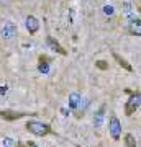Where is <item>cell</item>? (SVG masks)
Instances as JSON below:
<instances>
[{
    "label": "cell",
    "instance_id": "14",
    "mask_svg": "<svg viewBox=\"0 0 141 147\" xmlns=\"http://www.w3.org/2000/svg\"><path fill=\"white\" fill-rule=\"evenodd\" d=\"M104 13L105 15H108V16H112L113 13H115V10H113V7L112 5H105L104 7Z\"/></svg>",
    "mask_w": 141,
    "mask_h": 147
},
{
    "label": "cell",
    "instance_id": "1",
    "mask_svg": "<svg viewBox=\"0 0 141 147\" xmlns=\"http://www.w3.org/2000/svg\"><path fill=\"white\" fill-rule=\"evenodd\" d=\"M26 131L35 134V136H38V137H43V136L51 134L52 129H51L49 124L41 123V121H28V123H26Z\"/></svg>",
    "mask_w": 141,
    "mask_h": 147
},
{
    "label": "cell",
    "instance_id": "10",
    "mask_svg": "<svg viewBox=\"0 0 141 147\" xmlns=\"http://www.w3.org/2000/svg\"><path fill=\"white\" fill-rule=\"evenodd\" d=\"M104 118H105V106L102 105V106L99 108V111L95 113L94 126H95V127H102V124H104Z\"/></svg>",
    "mask_w": 141,
    "mask_h": 147
},
{
    "label": "cell",
    "instance_id": "8",
    "mask_svg": "<svg viewBox=\"0 0 141 147\" xmlns=\"http://www.w3.org/2000/svg\"><path fill=\"white\" fill-rule=\"evenodd\" d=\"M80 101H82V98H80V93L79 92H72V93L69 95V108L71 110H77L79 105H80Z\"/></svg>",
    "mask_w": 141,
    "mask_h": 147
},
{
    "label": "cell",
    "instance_id": "3",
    "mask_svg": "<svg viewBox=\"0 0 141 147\" xmlns=\"http://www.w3.org/2000/svg\"><path fill=\"white\" fill-rule=\"evenodd\" d=\"M108 132H110V136H112L113 141H120V137H121V123H120V119H118L115 115L110 116Z\"/></svg>",
    "mask_w": 141,
    "mask_h": 147
},
{
    "label": "cell",
    "instance_id": "2",
    "mask_svg": "<svg viewBox=\"0 0 141 147\" xmlns=\"http://www.w3.org/2000/svg\"><path fill=\"white\" fill-rule=\"evenodd\" d=\"M140 101H141V93L140 92H135V93L130 95V98L125 105V113L126 116H133L136 113V110L140 108Z\"/></svg>",
    "mask_w": 141,
    "mask_h": 147
},
{
    "label": "cell",
    "instance_id": "16",
    "mask_svg": "<svg viewBox=\"0 0 141 147\" xmlns=\"http://www.w3.org/2000/svg\"><path fill=\"white\" fill-rule=\"evenodd\" d=\"M48 70H49V65H48V64H40V72L48 74Z\"/></svg>",
    "mask_w": 141,
    "mask_h": 147
},
{
    "label": "cell",
    "instance_id": "12",
    "mask_svg": "<svg viewBox=\"0 0 141 147\" xmlns=\"http://www.w3.org/2000/svg\"><path fill=\"white\" fill-rule=\"evenodd\" d=\"M125 146L126 147H136V139H135L133 134H130V132L125 134Z\"/></svg>",
    "mask_w": 141,
    "mask_h": 147
},
{
    "label": "cell",
    "instance_id": "6",
    "mask_svg": "<svg viewBox=\"0 0 141 147\" xmlns=\"http://www.w3.org/2000/svg\"><path fill=\"white\" fill-rule=\"evenodd\" d=\"M25 25H26V30L30 31V34H35V33H38V30H40V21H38L36 16H33V15L26 16Z\"/></svg>",
    "mask_w": 141,
    "mask_h": 147
},
{
    "label": "cell",
    "instance_id": "21",
    "mask_svg": "<svg viewBox=\"0 0 141 147\" xmlns=\"http://www.w3.org/2000/svg\"><path fill=\"white\" fill-rule=\"evenodd\" d=\"M15 147H26L25 142H15Z\"/></svg>",
    "mask_w": 141,
    "mask_h": 147
},
{
    "label": "cell",
    "instance_id": "11",
    "mask_svg": "<svg viewBox=\"0 0 141 147\" xmlns=\"http://www.w3.org/2000/svg\"><path fill=\"white\" fill-rule=\"evenodd\" d=\"M141 20L140 18H131V25H130V33L135 36H141Z\"/></svg>",
    "mask_w": 141,
    "mask_h": 147
},
{
    "label": "cell",
    "instance_id": "19",
    "mask_svg": "<svg viewBox=\"0 0 141 147\" xmlns=\"http://www.w3.org/2000/svg\"><path fill=\"white\" fill-rule=\"evenodd\" d=\"M7 92H8V87H7V85L0 87V95H7Z\"/></svg>",
    "mask_w": 141,
    "mask_h": 147
},
{
    "label": "cell",
    "instance_id": "9",
    "mask_svg": "<svg viewBox=\"0 0 141 147\" xmlns=\"http://www.w3.org/2000/svg\"><path fill=\"white\" fill-rule=\"evenodd\" d=\"M113 59H115L116 62H118V65H120V67H123L125 70H128V72H133V65H131V64L128 62V61H126V59L121 57L120 54L113 53Z\"/></svg>",
    "mask_w": 141,
    "mask_h": 147
},
{
    "label": "cell",
    "instance_id": "17",
    "mask_svg": "<svg viewBox=\"0 0 141 147\" xmlns=\"http://www.w3.org/2000/svg\"><path fill=\"white\" fill-rule=\"evenodd\" d=\"M48 62H51V59L48 57V56H41L40 57V64H48Z\"/></svg>",
    "mask_w": 141,
    "mask_h": 147
},
{
    "label": "cell",
    "instance_id": "15",
    "mask_svg": "<svg viewBox=\"0 0 141 147\" xmlns=\"http://www.w3.org/2000/svg\"><path fill=\"white\" fill-rule=\"evenodd\" d=\"M95 65H97L100 70H107V69H108V65H107V62H105V61H97V62H95Z\"/></svg>",
    "mask_w": 141,
    "mask_h": 147
},
{
    "label": "cell",
    "instance_id": "4",
    "mask_svg": "<svg viewBox=\"0 0 141 147\" xmlns=\"http://www.w3.org/2000/svg\"><path fill=\"white\" fill-rule=\"evenodd\" d=\"M28 116V113H23V111H13V110H2L0 111V118L5 121H16Z\"/></svg>",
    "mask_w": 141,
    "mask_h": 147
},
{
    "label": "cell",
    "instance_id": "7",
    "mask_svg": "<svg viewBox=\"0 0 141 147\" xmlns=\"http://www.w3.org/2000/svg\"><path fill=\"white\" fill-rule=\"evenodd\" d=\"M46 41H48V46L51 47L52 51H56L58 54H61V56H66V54H67V51H66V49H64V47L61 46L58 41H56V38L48 36V38H46Z\"/></svg>",
    "mask_w": 141,
    "mask_h": 147
},
{
    "label": "cell",
    "instance_id": "5",
    "mask_svg": "<svg viewBox=\"0 0 141 147\" xmlns=\"http://www.w3.org/2000/svg\"><path fill=\"white\" fill-rule=\"evenodd\" d=\"M16 33H18V30H16L15 25H13V23H7V25H3L0 34H2L3 39H13V38L16 36Z\"/></svg>",
    "mask_w": 141,
    "mask_h": 147
},
{
    "label": "cell",
    "instance_id": "13",
    "mask_svg": "<svg viewBox=\"0 0 141 147\" xmlns=\"http://www.w3.org/2000/svg\"><path fill=\"white\" fill-rule=\"evenodd\" d=\"M2 147H15V141L12 137H3L2 139Z\"/></svg>",
    "mask_w": 141,
    "mask_h": 147
},
{
    "label": "cell",
    "instance_id": "18",
    "mask_svg": "<svg viewBox=\"0 0 141 147\" xmlns=\"http://www.w3.org/2000/svg\"><path fill=\"white\" fill-rule=\"evenodd\" d=\"M123 8H125V15H131V7H130V3H125V5H123Z\"/></svg>",
    "mask_w": 141,
    "mask_h": 147
},
{
    "label": "cell",
    "instance_id": "20",
    "mask_svg": "<svg viewBox=\"0 0 141 147\" xmlns=\"http://www.w3.org/2000/svg\"><path fill=\"white\" fill-rule=\"evenodd\" d=\"M25 144H26V147H38V144L33 142V141H28V142H25Z\"/></svg>",
    "mask_w": 141,
    "mask_h": 147
}]
</instances>
